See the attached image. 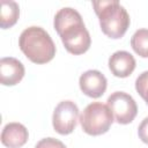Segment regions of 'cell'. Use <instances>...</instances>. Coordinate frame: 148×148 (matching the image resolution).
<instances>
[{
    "label": "cell",
    "mask_w": 148,
    "mask_h": 148,
    "mask_svg": "<svg viewBox=\"0 0 148 148\" xmlns=\"http://www.w3.org/2000/svg\"><path fill=\"white\" fill-rule=\"evenodd\" d=\"M53 27L69 53L79 56L89 50L91 38L81 14L76 9L72 7L59 9L54 15Z\"/></svg>",
    "instance_id": "cell-1"
},
{
    "label": "cell",
    "mask_w": 148,
    "mask_h": 148,
    "mask_svg": "<svg viewBox=\"0 0 148 148\" xmlns=\"http://www.w3.org/2000/svg\"><path fill=\"white\" fill-rule=\"evenodd\" d=\"M18 46L34 64H46L56 56V45L51 36L46 30L37 25H31L21 32Z\"/></svg>",
    "instance_id": "cell-2"
},
{
    "label": "cell",
    "mask_w": 148,
    "mask_h": 148,
    "mask_svg": "<svg viewBox=\"0 0 148 148\" xmlns=\"http://www.w3.org/2000/svg\"><path fill=\"white\" fill-rule=\"evenodd\" d=\"M92 7L105 36L119 39L126 34L131 20L127 10L118 1H92Z\"/></svg>",
    "instance_id": "cell-3"
},
{
    "label": "cell",
    "mask_w": 148,
    "mask_h": 148,
    "mask_svg": "<svg viewBox=\"0 0 148 148\" xmlns=\"http://www.w3.org/2000/svg\"><path fill=\"white\" fill-rule=\"evenodd\" d=\"M79 120L84 133L96 136L106 133L114 118L108 104L92 102L84 108Z\"/></svg>",
    "instance_id": "cell-4"
},
{
    "label": "cell",
    "mask_w": 148,
    "mask_h": 148,
    "mask_svg": "<svg viewBox=\"0 0 148 148\" xmlns=\"http://www.w3.org/2000/svg\"><path fill=\"white\" fill-rule=\"evenodd\" d=\"M114 120L118 124L127 125L134 120L138 113V105L134 98L125 91L112 92L106 101Z\"/></svg>",
    "instance_id": "cell-5"
},
{
    "label": "cell",
    "mask_w": 148,
    "mask_h": 148,
    "mask_svg": "<svg viewBox=\"0 0 148 148\" xmlns=\"http://www.w3.org/2000/svg\"><path fill=\"white\" fill-rule=\"evenodd\" d=\"M79 120V108L73 101H61L54 109L52 125L57 133L61 135L71 134Z\"/></svg>",
    "instance_id": "cell-6"
},
{
    "label": "cell",
    "mask_w": 148,
    "mask_h": 148,
    "mask_svg": "<svg viewBox=\"0 0 148 148\" xmlns=\"http://www.w3.org/2000/svg\"><path fill=\"white\" fill-rule=\"evenodd\" d=\"M79 86L81 91L91 98H98L103 96L108 87V80L97 69H89L81 74L79 79Z\"/></svg>",
    "instance_id": "cell-7"
},
{
    "label": "cell",
    "mask_w": 148,
    "mask_h": 148,
    "mask_svg": "<svg viewBox=\"0 0 148 148\" xmlns=\"http://www.w3.org/2000/svg\"><path fill=\"white\" fill-rule=\"evenodd\" d=\"M25 73L23 64L13 57H5L0 60V82L3 86H15L23 79Z\"/></svg>",
    "instance_id": "cell-8"
},
{
    "label": "cell",
    "mask_w": 148,
    "mask_h": 148,
    "mask_svg": "<svg viewBox=\"0 0 148 148\" xmlns=\"http://www.w3.org/2000/svg\"><path fill=\"white\" fill-rule=\"evenodd\" d=\"M135 59L127 51H116L109 58V68L117 77H127L135 69Z\"/></svg>",
    "instance_id": "cell-9"
},
{
    "label": "cell",
    "mask_w": 148,
    "mask_h": 148,
    "mask_svg": "<svg viewBox=\"0 0 148 148\" xmlns=\"http://www.w3.org/2000/svg\"><path fill=\"white\" fill-rule=\"evenodd\" d=\"M29 133L24 125L20 123H8L1 132V142L7 148H21L28 141Z\"/></svg>",
    "instance_id": "cell-10"
},
{
    "label": "cell",
    "mask_w": 148,
    "mask_h": 148,
    "mask_svg": "<svg viewBox=\"0 0 148 148\" xmlns=\"http://www.w3.org/2000/svg\"><path fill=\"white\" fill-rule=\"evenodd\" d=\"M20 16V7L17 2L12 0L1 1V14H0V27L1 29L12 28L16 24Z\"/></svg>",
    "instance_id": "cell-11"
},
{
    "label": "cell",
    "mask_w": 148,
    "mask_h": 148,
    "mask_svg": "<svg viewBox=\"0 0 148 148\" xmlns=\"http://www.w3.org/2000/svg\"><path fill=\"white\" fill-rule=\"evenodd\" d=\"M131 46L138 56L148 58V29L136 30L131 38Z\"/></svg>",
    "instance_id": "cell-12"
},
{
    "label": "cell",
    "mask_w": 148,
    "mask_h": 148,
    "mask_svg": "<svg viewBox=\"0 0 148 148\" xmlns=\"http://www.w3.org/2000/svg\"><path fill=\"white\" fill-rule=\"evenodd\" d=\"M135 90L148 105V71L142 72L135 80Z\"/></svg>",
    "instance_id": "cell-13"
},
{
    "label": "cell",
    "mask_w": 148,
    "mask_h": 148,
    "mask_svg": "<svg viewBox=\"0 0 148 148\" xmlns=\"http://www.w3.org/2000/svg\"><path fill=\"white\" fill-rule=\"evenodd\" d=\"M35 148H66V146L64 145V142H61L58 139L54 138H44L42 140H39Z\"/></svg>",
    "instance_id": "cell-14"
},
{
    "label": "cell",
    "mask_w": 148,
    "mask_h": 148,
    "mask_svg": "<svg viewBox=\"0 0 148 148\" xmlns=\"http://www.w3.org/2000/svg\"><path fill=\"white\" fill-rule=\"evenodd\" d=\"M138 135L140 140L148 145V117H146L138 127Z\"/></svg>",
    "instance_id": "cell-15"
}]
</instances>
